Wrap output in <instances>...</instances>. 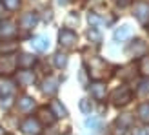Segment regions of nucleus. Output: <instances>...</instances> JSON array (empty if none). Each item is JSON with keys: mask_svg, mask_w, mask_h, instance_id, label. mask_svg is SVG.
Here are the masks:
<instances>
[{"mask_svg": "<svg viewBox=\"0 0 149 135\" xmlns=\"http://www.w3.org/2000/svg\"><path fill=\"white\" fill-rule=\"evenodd\" d=\"M133 99V93L129 88H116L113 93H111V101H113L115 106H125V104H129V101Z\"/></svg>", "mask_w": 149, "mask_h": 135, "instance_id": "nucleus-1", "label": "nucleus"}, {"mask_svg": "<svg viewBox=\"0 0 149 135\" xmlns=\"http://www.w3.org/2000/svg\"><path fill=\"white\" fill-rule=\"evenodd\" d=\"M77 40H78L77 33H74L73 29H69V27H62L60 31H58V42H60V46H62V48L71 49V48H74Z\"/></svg>", "mask_w": 149, "mask_h": 135, "instance_id": "nucleus-2", "label": "nucleus"}, {"mask_svg": "<svg viewBox=\"0 0 149 135\" xmlns=\"http://www.w3.org/2000/svg\"><path fill=\"white\" fill-rule=\"evenodd\" d=\"M20 130L26 135H40L42 133V124L36 121V117H27L20 122Z\"/></svg>", "mask_w": 149, "mask_h": 135, "instance_id": "nucleus-3", "label": "nucleus"}, {"mask_svg": "<svg viewBox=\"0 0 149 135\" xmlns=\"http://www.w3.org/2000/svg\"><path fill=\"white\" fill-rule=\"evenodd\" d=\"M15 68H17V55H0V73L7 77V75H11L15 71Z\"/></svg>", "mask_w": 149, "mask_h": 135, "instance_id": "nucleus-4", "label": "nucleus"}, {"mask_svg": "<svg viewBox=\"0 0 149 135\" xmlns=\"http://www.w3.org/2000/svg\"><path fill=\"white\" fill-rule=\"evenodd\" d=\"M147 51H149L147 44H146L144 40H140V39L133 40V42L129 44V48H127V53H129L131 57H135V58H142V57H146Z\"/></svg>", "mask_w": 149, "mask_h": 135, "instance_id": "nucleus-5", "label": "nucleus"}, {"mask_svg": "<svg viewBox=\"0 0 149 135\" xmlns=\"http://www.w3.org/2000/svg\"><path fill=\"white\" fill-rule=\"evenodd\" d=\"M107 64L102 60V58H93L91 64H89V75L95 79V80H100L104 77V71H106Z\"/></svg>", "mask_w": 149, "mask_h": 135, "instance_id": "nucleus-6", "label": "nucleus"}, {"mask_svg": "<svg viewBox=\"0 0 149 135\" xmlns=\"http://www.w3.org/2000/svg\"><path fill=\"white\" fill-rule=\"evenodd\" d=\"M135 17L140 24H149V4L147 2H136L135 4Z\"/></svg>", "mask_w": 149, "mask_h": 135, "instance_id": "nucleus-7", "label": "nucleus"}, {"mask_svg": "<svg viewBox=\"0 0 149 135\" xmlns=\"http://www.w3.org/2000/svg\"><path fill=\"white\" fill-rule=\"evenodd\" d=\"M17 37V24L13 20H2L0 22V39H13Z\"/></svg>", "mask_w": 149, "mask_h": 135, "instance_id": "nucleus-8", "label": "nucleus"}, {"mask_svg": "<svg viewBox=\"0 0 149 135\" xmlns=\"http://www.w3.org/2000/svg\"><path fill=\"white\" fill-rule=\"evenodd\" d=\"M42 91L46 93V95H49V97H53L58 91V79L49 75V77L42 82Z\"/></svg>", "mask_w": 149, "mask_h": 135, "instance_id": "nucleus-9", "label": "nucleus"}, {"mask_svg": "<svg viewBox=\"0 0 149 135\" xmlns=\"http://www.w3.org/2000/svg\"><path fill=\"white\" fill-rule=\"evenodd\" d=\"M15 93V82L7 77H0V97H11Z\"/></svg>", "mask_w": 149, "mask_h": 135, "instance_id": "nucleus-10", "label": "nucleus"}, {"mask_svg": "<svg viewBox=\"0 0 149 135\" xmlns=\"http://www.w3.org/2000/svg\"><path fill=\"white\" fill-rule=\"evenodd\" d=\"M89 89H91V95L95 97L96 101H104L106 99V84H104L102 80H95L91 86H89Z\"/></svg>", "mask_w": 149, "mask_h": 135, "instance_id": "nucleus-11", "label": "nucleus"}, {"mask_svg": "<svg viewBox=\"0 0 149 135\" xmlns=\"http://www.w3.org/2000/svg\"><path fill=\"white\" fill-rule=\"evenodd\" d=\"M42 126H51L55 121H56V117L51 113V110L49 108H40V111H38V119H36Z\"/></svg>", "mask_w": 149, "mask_h": 135, "instance_id": "nucleus-12", "label": "nucleus"}, {"mask_svg": "<svg viewBox=\"0 0 149 135\" xmlns=\"http://www.w3.org/2000/svg\"><path fill=\"white\" fill-rule=\"evenodd\" d=\"M35 62H36V58L29 53H22L20 57H17V66L20 70H29V68L35 66Z\"/></svg>", "mask_w": 149, "mask_h": 135, "instance_id": "nucleus-13", "label": "nucleus"}, {"mask_svg": "<svg viewBox=\"0 0 149 135\" xmlns=\"http://www.w3.org/2000/svg\"><path fill=\"white\" fill-rule=\"evenodd\" d=\"M36 22H38V17H36V13H26L20 17V27L24 29H31L36 26Z\"/></svg>", "mask_w": 149, "mask_h": 135, "instance_id": "nucleus-14", "label": "nucleus"}, {"mask_svg": "<svg viewBox=\"0 0 149 135\" xmlns=\"http://www.w3.org/2000/svg\"><path fill=\"white\" fill-rule=\"evenodd\" d=\"M31 46L36 51H47L49 49V39L44 37V35H38V37H35V39L31 40Z\"/></svg>", "mask_w": 149, "mask_h": 135, "instance_id": "nucleus-15", "label": "nucleus"}, {"mask_svg": "<svg viewBox=\"0 0 149 135\" xmlns=\"http://www.w3.org/2000/svg\"><path fill=\"white\" fill-rule=\"evenodd\" d=\"M18 84L20 86H31L33 82H35V75H33V71H29V70H22V71H18Z\"/></svg>", "mask_w": 149, "mask_h": 135, "instance_id": "nucleus-16", "label": "nucleus"}, {"mask_svg": "<svg viewBox=\"0 0 149 135\" xmlns=\"http://www.w3.org/2000/svg\"><path fill=\"white\" fill-rule=\"evenodd\" d=\"M49 110H51V113H53L55 117H68V110L62 106V102H58V101H55V99L51 101Z\"/></svg>", "mask_w": 149, "mask_h": 135, "instance_id": "nucleus-17", "label": "nucleus"}, {"mask_svg": "<svg viewBox=\"0 0 149 135\" xmlns=\"http://www.w3.org/2000/svg\"><path fill=\"white\" fill-rule=\"evenodd\" d=\"M133 35V31H131V26H122V27H118V29H115V40H120V42H124V40H127L129 37Z\"/></svg>", "mask_w": 149, "mask_h": 135, "instance_id": "nucleus-18", "label": "nucleus"}, {"mask_svg": "<svg viewBox=\"0 0 149 135\" xmlns=\"http://www.w3.org/2000/svg\"><path fill=\"white\" fill-rule=\"evenodd\" d=\"M86 128L89 131H100L104 128V121L100 117H91V119H87L86 121Z\"/></svg>", "mask_w": 149, "mask_h": 135, "instance_id": "nucleus-19", "label": "nucleus"}, {"mask_svg": "<svg viewBox=\"0 0 149 135\" xmlns=\"http://www.w3.org/2000/svg\"><path fill=\"white\" fill-rule=\"evenodd\" d=\"M33 108H35V101L31 99V97L24 95V97H20V99H18V110L20 111H29V110H33Z\"/></svg>", "mask_w": 149, "mask_h": 135, "instance_id": "nucleus-20", "label": "nucleus"}, {"mask_svg": "<svg viewBox=\"0 0 149 135\" xmlns=\"http://www.w3.org/2000/svg\"><path fill=\"white\" fill-rule=\"evenodd\" d=\"M138 119L142 122L149 124V102H142L138 106Z\"/></svg>", "mask_w": 149, "mask_h": 135, "instance_id": "nucleus-21", "label": "nucleus"}, {"mask_svg": "<svg viewBox=\"0 0 149 135\" xmlns=\"http://www.w3.org/2000/svg\"><path fill=\"white\" fill-rule=\"evenodd\" d=\"M138 71L146 75V79H149V57H142L140 58V62H138Z\"/></svg>", "mask_w": 149, "mask_h": 135, "instance_id": "nucleus-22", "label": "nucleus"}, {"mask_svg": "<svg viewBox=\"0 0 149 135\" xmlns=\"http://www.w3.org/2000/svg\"><path fill=\"white\" fill-rule=\"evenodd\" d=\"M116 124L120 126L122 130H125V128H129V126L133 124V117H131V115H127V113H125V115H122V117H118V121H116Z\"/></svg>", "mask_w": 149, "mask_h": 135, "instance_id": "nucleus-23", "label": "nucleus"}, {"mask_svg": "<svg viewBox=\"0 0 149 135\" xmlns=\"http://www.w3.org/2000/svg\"><path fill=\"white\" fill-rule=\"evenodd\" d=\"M87 37H89V40H93L95 44H100L102 42V35H100V31L96 27H91L87 31Z\"/></svg>", "mask_w": 149, "mask_h": 135, "instance_id": "nucleus-24", "label": "nucleus"}, {"mask_svg": "<svg viewBox=\"0 0 149 135\" xmlns=\"http://www.w3.org/2000/svg\"><path fill=\"white\" fill-rule=\"evenodd\" d=\"M0 2H2V6L6 9H9V11H17L20 7V0H0Z\"/></svg>", "mask_w": 149, "mask_h": 135, "instance_id": "nucleus-25", "label": "nucleus"}, {"mask_svg": "<svg viewBox=\"0 0 149 135\" xmlns=\"http://www.w3.org/2000/svg\"><path fill=\"white\" fill-rule=\"evenodd\" d=\"M78 106H80V111H82V113H86V115H89L93 111V104H91V101H87V99H82Z\"/></svg>", "mask_w": 149, "mask_h": 135, "instance_id": "nucleus-26", "label": "nucleus"}, {"mask_svg": "<svg viewBox=\"0 0 149 135\" xmlns=\"http://www.w3.org/2000/svg\"><path fill=\"white\" fill-rule=\"evenodd\" d=\"M55 66L60 68V70H62V68H65V66H68V57H65L64 53H56L55 55Z\"/></svg>", "mask_w": 149, "mask_h": 135, "instance_id": "nucleus-27", "label": "nucleus"}, {"mask_svg": "<svg viewBox=\"0 0 149 135\" xmlns=\"http://www.w3.org/2000/svg\"><path fill=\"white\" fill-rule=\"evenodd\" d=\"M138 93H140V95H146V93H149V79H144L142 82H140Z\"/></svg>", "mask_w": 149, "mask_h": 135, "instance_id": "nucleus-28", "label": "nucleus"}, {"mask_svg": "<svg viewBox=\"0 0 149 135\" xmlns=\"http://www.w3.org/2000/svg\"><path fill=\"white\" fill-rule=\"evenodd\" d=\"M115 2H116L118 6H125V4H127V2H129V0H115Z\"/></svg>", "mask_w": 149, "mask_h": 135, "instance_id": "nucleus-29", "label": "nucleus"}, {"mask_svg": "<svg viewBox=\"0 0 149 135\" xmlns=\"http://www.w3.org/2000/svg\"><path fill=\"white\" fill-rule=\"evenodd\" d=\"M0 135H4V130H2V126H0Z\"/></svg>", "mask_w": 149, "mask_h": 135, "instance_id": "nucleus-30", "label": "nucleus"}]
</instances>
